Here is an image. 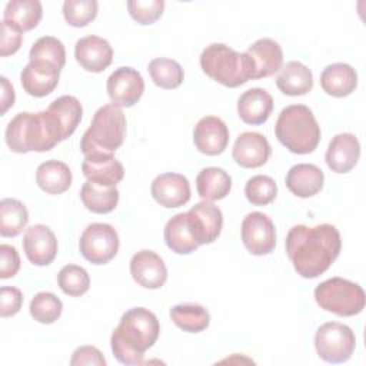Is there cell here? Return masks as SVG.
Returning a JSON list of instances; mask_svg holds the SVG:
<instances>
[{
	"label": "cell",
	"mask_w": 366,
	"mask_h": 366,
	"mask_svg": "<svg viewBox=\"0 0 366 366\" xmlns=\"http://www.w3.org/2000/svg\"><path fill=\"white\" fill-rule=\"evenodd\" d=\"M172 322L189 333H200L210 325V315L206 307L197 303H180L170 309Z\"/></svg>",
	"instance_id": "d6a6232c"
},
{
	"label": "cell",
	"mask_w": 366,
	"mask_h": 366,
	"mask_svg": "<svg viewBox=\"0 0 366 366\" xmlns=\"http://www.w3.org/2000/svg\"><path fill=\"white\" fill-rule=\"evenodd\" d=\"M36 183L49 194H61L71 186V170L60 160H46L36 170Z\"/></svg>",
	"instance_id": "83f0119b"
},
{
	"label": "cell",
	"mask_w": 366,
	"mask_h": 366,
	"mask_svg": "<svg viewBox=\"0 0 366 366\" xmlns=\"http://www.w3.org/2000/svg\"><path fill=\"white\" fill-rule=\"evenodd\" d=\"M186 214L192 236L199 246L210 244L219 237L223 226V213L216 204L202 200L186 212Z\"/></svg>",
	"instance_id": "7c38bea8"
},
{
	"label": "cell",
	"mask_w": 366,
	"mask_h": 366,
	"mask_svg": "<svg viewBox=\"0 0 366 366\" xmlns=\"http://www.w3.org/2000/svg\"><path fill=\"white\" fill-rule=\"evenodd\" d=\"M107 94L112 104L117 107L134 106L144 92V80L133 67H119L107 79Z\"/></svg>",
	"instance_id": "8fae6325"
},
{
	"label": "cell",
	"mask_w": 366,
	"mask_h": 366,
	"mask_svg": "<svg viewBox=\"0 0 366 366\" xmlns=\"http://www.w3.org/2000/svg\"><path fill=\"white\" fill-rule=\"evenodd\" d=\"M163 236L166 246L177 254H189L199 247L189 229L186 213H177L170 217L164 226Z\"/></svg>",
	"instance_id": "4dcf8cb0"
},
{
	"label": "cell",
	"mask_w": 366,
	"mask_h": 366,
	"mask_svg": "<svg viewBox=\"0 0 366 366\" xmlns=\"http://www.w3.org/2000/svg\"><path fill=\"white\" fill-rule=\"evenodd\" d=\"M130 274L144 289H160L167 280V269L163 259L156 252L147 249L133 254Z\"/></svg>",
	"instance_id": "2e32d148"
},
{
	"label": "cell",
	"mask_w": 366,
	"mask_h": 366,
	"mask_svg": "<svg viewBox=\"0 0 366 366\" xmlns=\"http://www.w3.org/2000/svg\"><path fill=\"white\" fill-rule=\"evenodd\" d=\"M285 247L296 273L305 279H316L337 259L342 240L333 224H296L289 230Z\"/></svg>",
	"instance_id": "6da1fadb"
},
{
	"label": "cell",
	"mask_w": 366,
	"mask_h": 366,
	"mask_svg": "<svg viewBox=\"0 0 366 366\" xmlns=\"http://www.w3.org/2000/svg\"><path fill=\"white\" fill-rule=\"evenodd\" d=\"M276 86L286 96H305L313 89L312 70L300 61H287L280 69Z\"/></svg>",
	"instance_id": "4316f807"
},
{
	"label": "cell",
	"mask_w": 366,
	"mask_h": 366,
	"mask_svg": "<svg viewBox=\"0 0 366 366\" xmlns=\"http://www.w3.org/2000/svg\"><path fill=\"white\" fill-rule=\"evenodd\" d=\"M196 189L203 200H222L232 189V177L222 167H204L196 177Z\"/></svg>",
	"instance_id": "f1b7e54d"
},
{
	"label": "cell",
	"mask_w": 366,
	"mask_h": 366,
	"mask_svg": "<svg viewBox=\"0 0 366 366\" xmlns=\"http://www.w3.org/2000/svg\"><path fill=\"white\" fill-rule=\"evenodd\" d=\"M1 40H0V56L6 57L10 54H14L23 41V34L17 31L16 29L10 27L7 23L1 21Z\"/></svg>",
	"instance_id": "ee69618b"
},
{
	"label": "cell",
	"mask_w": 366,
	"mask_h": 366,
	"mask_svg": "<svg viewBox=\"0 0 366 366\" xmlns=\"http://www.w3.org/2000/svg\"><path fill=\"white\" fill-rule=\"evenodd\" d=\"M20 269V256L14 246L0 244V277L10 279L17 274Z\"/></svg>",
	"instance_id": "7bdbcfd3"
},
{
	"label": "cell",
	"mask_w": 366,
	"mask_h": 366,
	"mask_svg": "<svg viewBox=\"0 0 366 366\" xmlns=\"http://www.w3.org/2000/svg\"><path fill=\"white\" fill-rule=\"evenodd\" d=\"M274 133L277 140L295 154L315 152L322 134L313 112L305 104H290L282 109Z\"/></svg>",
	"instance_id": "277c9868"
},
{
	"label": "cell",
	"mask_w": 366,
	"mask_h": 366,
	"mask_svg": "<svg viewBox=\"0 0 366 366\" xmlns=\"http://www.w3.org/2000/svg\"><path fill=\"white\" fill-rule=\"evenodd\" d=\"M320 86L329 96L346 97L357 86V73L347 63L329 64L320 74Z\"/></svg>",
	"instance_id": "d4e9b609"
},
{
	"label": "cell",
	"mask_w": 366,
	"mask_h": 366,
	"mask_svg": "<svg viewBox=\"0 0 366 366\" xmlns=\"http://www.w3.org/2000/svg\"><path fill=\"white\" fill-rule=\"evenodd\" d=\"M47 110L53 114L56 123L59 124L63 140H66L74 133L83 116L81 103L77 100V97L69 94L60 96L56 100H53Z\"/></svg>",
	"instance_id": "f546056e"
},
{
	"label": "cell",
	"mask_w": 366,
	"mask_h": 366,
	"mask_svg": "<svg viewBox=\"0 0 366 366\" xmlns=\"http://www.w3.org/2000/svg\"><path fill=\"white\" fill-rule=\"evenodd\" d=\"M202 70L214 81L226 87H239L253 80L250 56L239 53L224 43H212L200 54Z\"/></svg>",
	"instance_id": "5b68a950"
},
{
	"label": "cell",
	"mask_w": 366,
	"mask_h": 366,
	"mask_svg": "<svg viewBox=\"0 0 366 366\" xmlns=\"http://www.w3.org/2000/svg\"><path fill=\"white\" fill-rule=\"evenodd\" d=\"M43 6L39 0H11L6 4L3 21L20 33L30 31L40 23Z\"/></svg>",
	"instance_id": "484cf974"
},
{
	"label": "cell",
	"mask_w": 366,
	"mask_h": 366,
	"mask_svg": "<svg viewBox=\"0 0 366 366\" xmlns=\"http://www.w3.org/2000/svg\"><path fill=\"white\" fill-rule=\"evenodd\" d=\"M29 310L36 322L41 325H51L60 317L63 303L54 293L40 292L31 299Z\"/></svg>",
	"instance_id": "8d00e7d4"
},
{
	"label": "cell",
	"mask_w": 366,
	"mask_h": 366,
	"mask_svg": "<svg viewBox=\"0 0 366 366\" xmlns=\"http://www.w3.org/2000/svg\"><path fill=\"white\" fill-rule=\"evenodd\" d=\"M81 172L89 182L103 187H116L124 177L123 164L113 154L106 153L84 156Z\"/></svg>",
	"instance_id": "ffe728a7"
},
{
	"label": "cell",
	"mask_w": 366,
	"mask_h": 366,
	"mask_svg": "<svg viewBox=\"0 0 366 366\" xmlns=\"http://www.w3.org/2000/svg\"><path fill=\"white\" fill-rule=\"evenodd\" d=\"M120 240L116 229L107 223L89 224L79 240L81 256L93 264L109 263L119 252Z\"/></svg>",
	"instance_id": "9c48e42d"
},
{
	"label": "cell",
	"mask_w": 366,
	"mask_h": 366,
	"mask_svg": "<svg viewBox=\"0 0 366 366\" xmlns=\"http://www.w3.org/2000/svg\"><path fill=\"white\" fill-rule=\"evenodd\" d=\"M74 57L86 71L100 73L110 66L113 49L106 39L90 34L76 41Z\"/></svg>",
	"instance_id": "d6986e66"
},
{
	"label": "cell",
	"mask_w": 366,
	"mask_h": 366,
	"mask_svg": "<svg viewBox=\"0 0 366 366\" xmlns=\"http://www.w3.org/2000/svg\"><path fill=\"white\" fill-rule=\"evenodd\" d=\"M57 283L64 295L79 297L89 290L90 277L84 267L77 264H66L57 274Z\"/></svg>",
	"instance_id": "74e56055"
},
{
	"label": "cell",
	"mask_w": 366,
	"mask_h": 366,
	"mask_svg": "<svg viewBox=\"0 0 366 366\" xmlns=\"http://www.w3.org/2000/svg\"><path fill=\"white\" fill-rule=\"evenodd\" d=\"M23 250L30 263L47 266L56 259L57 239L49 226L33 224L24 232Z\"/></svg>",
	"instance_id": "9a60e30c"
},
{
	"label": "cell",
	"mask_w": 366,
	"mask_h": 366,
	"mask_svg": "<svg viewBox=\"0 0 366 366\" xmlns=\"http://www.w3.org/2000/svg\"><path fill=\"white\" fill-rule=\"evenodd\" d=\"M119 197L117 187H103L89 180L80 189V199L84 207L97 214L113 212L119 203Z\"/></svg>",
	"instance_id": "1f68e13d"
},
{
	"label": "cell",
	"mask_w": 366,
	"mask_h": 366,
	"mask_svg": "<svg viewBox=\"0 0 366 366\" xmlns=\"http://www.w3.org/2000/svg\"><path fill=\"white\" fill-rule=\"evenodd\" d=\"M360 157V143L352 133H339L332 137L325 159L327 167L335 173L350 172Z\"/></svg>",
	"instance_id": "44dd1931"
},
{
	"label": "cell",
	"mask_w": 366,
	"mask_h": 366,
	"mask_svg": "<svg viewBox=\"0 0 366 366\" xmlns=\"http://www.w3.org/2000/svg\"><path fill=\"white\" fill-rule=\"evenodd\" d=\"M246 199L254 206L270 204L277 196L276 182L266 174L252 176L244 186Z\"/></svg>",
	"instance_id": "f35d334b"
},
{
	"label": "cell",
	"mask_w": 366,
	"mask_h": 366,
	"mask_svg": "<svg viewBox=\"0 0 366 366\" xmlns=\"http://www.w3.org/2000/svg\"><path fill=\"white\" fill-rule=\"evenodd\" d=\"M246 53L253 63V80L269 77L282 69L283 50L273 39L263 37L256 40Z\"/></svg>",
	"instance_id": "7402d4cb"
},
{
	"label": "cell",
	"mask_w": 366,
	"mask_h": 366,
	"mask_svg": "<svg viewBox=\"0 0 366 366\" xmlns=\"http://www.w3.org/2000/svg\"><path fill=\"white\" fill-rule=\"evenodd\" d=\"M126 116L122 107L104 104L94 113L89 129L80 140V150L84 156L94 153L113 154L124 142Z\"/></svg>",
	"instance_id": "8992f818"
},
{
	"label": "cell",
	"mask_w": 366,
	"mask_h": 366,
	"mask_svg": "<svg viewBox=\"0 0 366 366\" xmlns=\"http://www.w3.org/2000/svg\"><path fill=\"white\" fill-rule=\"evenodd\" d=\"M4 140L14 153L49 152L63 142V136L54 117L46 109L37 113H17L7 123Z\"/></svg>",
	"instance_id": "3957f363"
},
{
	"label": "cell",
	"mask_w": 366,
	"mask_h": 366,
	"mask_svg": "<svg viewBox=\"0 0 366 366\" xmlns=\"http://www.w3.org/2000/svg\"><path fill=\"white\" fill-rule=\"evenodd\" d=\"M23 305V293L13 286H3L0 289V315L1 317H10L19 313Z\"/></svg>",
	"instance_id": "b9f144b4"
},
{
	"label": "cell",
	"mask_w": 366,
	"mask_h": 366,
	"mask_svg": "<svg viewBox=\"0 0 366 366\" xmlns=\"http://www.w3.org/2000/svg\"><path fill=\"white\" fill-rule=\"evenodd\" d=\"M129 14L139 24H153L157 21L164 10L163 0H130L127 1Z\"/></svg>",
	"instance_id": "60d3db41"
},
{
	"label": "cell",
	"mask_w": 366,
	"mask_h": 366,
	"mask_svg": "<svg viewBox=\"0 0 366 366\" xmlns=\"http://www.w3.org/2000/svg\"><path fill=\"white\" fill-rule=\"evenodd\" d=\"M273 110V97L260 87L246 90L237 100V113L246 124H263Z\"/></svg>",
	"instance_id": "cb8c5ba5"
},
{
	"label": "cell",
	"mask_w": 366,
	"mask_h": 366,
	"mask_svg": "<svg viewBox=\"0 0 366 366\" xmlns=\"http://www.w3.org/2000/svg\"><path fill=\"white\" fill-rule=\"evenodd\" d=\"M242 242L254 256H264L276 247V229L272 219L262 212L247 213L242 222Z\"/></svg>",
	"instance_id": "30bf717a"
},
{
	"label": "cell",
	"mask_w": 366,
	"mask_h": 366,
	"mask_svg": "<svg viewBox=\"0 0 366 366\" xmlns=\"http://www.w3.org/2000/svg\"><path fill=\"white\" fill-rule=\"evenodd\" d=\"M272 147L267 139L257 132H244L237 136L232 156L233 160L244 169H256L269 160Z\"/></svg>",
	"instance_id": "ac0fdd59"
},
{
	"label": "cell",
	"mask_w": 366,
	"mask_h": 366,
	"mask_svg": "<svg viewBox=\"0 0 366 366\" xmlns=\"http://www.w3.org/2000/svg\"><path fill=\"white\" fill-rule=\"evenodd\" d=\"M60 69L41 60H29L20 73L24 92L33 97L49 96L59 84Z\"/></svg>",
	"instance_id": "e0dca14e"
},
{
	"label": "cell",
	"mask_w": 366,
	"mask_h": 366,
	"mask_svg": "<svg viewBox=\"0 0 366 366\" xmlns=\"http://www.w3.org/2000/svg\"><path fill=\"white\" fill-rule=\"evenodd\" d=\"M99 3L96 0H66L63 3V17L73 27H84L96 19Z\"/></svg>",
	"instance_id": "ab89813d"
},
{
	"label": "cell",
	"mask_w": 366,
	"mask_h": 366,
	"mask_svg": "<svg viewBox=\"0 0 366 366\" xmlns=\"http://www.w3.org/2000/svg\"><path fill=\"white\" fill-rule=\"evenodd\" d=\"M0 80H1V114H6V112L14 104L16 93L11 83L7 80V77L1 76Z\"/></svg>",
	"instance_id": "bcb514c9"
},
{
	"label": "cell",
	"mask_w": 366,
	"mask_h": 366,
	"mask_svg": "<svg viewBox=\"0 0 366 366\" xmlns=\"http://www.w3.org/2000/svg\"><path fill=\"white\" fill-rule=\"evenodd\" d=\"M315 347L322 360L327 363H345L355 352L356 337L347 325L326 322L316 330Z\"/></svg>",
	"instance_id": "ba28073f"
},
{
	"label": "cell",
	"mask_w": 366,
	"mask_h": 366,
	"mask_svg": "<svg viewBox=\"0 0 366 366\" xmlns=\"http://www.w3.org/2000/svg\"><path fill=\"white\" fill-rule=\"evenodd\" d=\"M193 142L203 154H222L229 144V129L220 117L204 116L194 126Z\"/></svg>",
	"instance_id": "5bb4252c"
},
{
	"label": "cell",
	"mask_w": 366,
	"mask_h": 366,
	"mask_svg": "<svg viewBox=\"0 0 366 366\" xmlns=\"http://www.w3.org/2000/svg\"><path fill=\"white\" fill-rule=\"evenodd\" d=\"M147 70L153 83L162 89H176L184 80L183 67L176 60L167 57H156L150 60Z\"/></svg>",
	"instance_id": "e575fe53"
},
{
	"label": "cell",
	"mask_w": 366,
	"mask_h": 366,
	"mask_svg": "<svg viewBox=\"0 0 366 366\" xmlns=\"http://www.w3.org/2000/svg\"><path fill=\"white\" fill-rule=\"evenodd\" d=\"M29 223L27 207L17 199L4 197L0 200V234L16 237Z\"/></svg>",
	"instance_id": "836d02e7"
},
{
	"label": "cell",
	"mask_w": 366,
	"mask_h": 366,
	"mask_svg": "<svg viewBox=\"0 0 366 366\" xmlns=\"http://www.w3.org/2000/svg\"><path fill=\"white\" fill-rule=\"evenodd\" d=\"M285 183L290 193L297 197L307 199L323 189L325 174L316 164L297 163L289 169Z\"/></svg>",
	"instance_id": "603a6c76"
},
{
	"label": "cell",
	"mask_w": 366,
	"mask_h": 366,
	"mask_svg": "<svg viewBox=\"0 0 366 366\" xmlns=\"http://www.w3.org/2000/svg\"><path fill=\"white\" fill-rule=\"evenodd\" d=\"M29 60L47 61L61 70L66 64L64 44L57 37L43 36L33 43L29 51Z\"/></svg>",
	"instance_id": "d590c367"
},
{
	"label": "cell",
	"mask_w": 366,
	"mask_h": 366,
	"mask_svg": "<svg viewBox=\"0 0 366 366\" xmlns=\"http://www.w3.org/2000/svg\"><path fill=\"white\" fill-rule=\"evenodd\" d=\"M159 333L160 325L153 312L144 307L129 309L112 333V352L123 365H142L146 350L156 343Z\"/></svg>",
	"instance_id": "7a4b0ae2"
},
{
	"label": "cell",
	"mask_w": 366,
	"mask_h": 366,
	"mask_svg": "<svg viewBox=\"0 0 366 366\" xmlns=\"http://www.w3.org/2000/svg\"><path fill=\"white\" fill-rule=\"evenodd\" d=\"M315 300L320 309L337 316H356L366 305L363 289L343 277H330L317 285Z\"/></svg>",
	"instance_id": "52a82bcc"
},
{
	"label": "cell",
	"mask_w": 366,
	"mask_h": 366,
	"mask_svg": "<svg viewBox=\"0 0 366 366\" xmlns=\"http://www.w3.org/2000/svg\"><path fill=\"white\" fill-rule=\"evenodd\" d=\"M153 199L166 209H176L190 200V183L180 173H162L154 177L150 186Z\"/></svg>",
	"instance_id": "4fadbf2b"
},
{
	"label": "cell",
	"mask_w": 366,
	"mask_h": 366,
	"mask_svg": "<svg viewBox=\"0 0 366 366\" xmlns=\"http://www.w3.org/2000/svg\"><path fill=\"white\" fill-rule=\"evenodd\" d=\"M71 366H81V365H97L106 366V359L103 357L102 352L94 346H80L77 347L70 359Z\"/></svg>",
	"instance_id": "f6af8a7d"
}]
</instances>
